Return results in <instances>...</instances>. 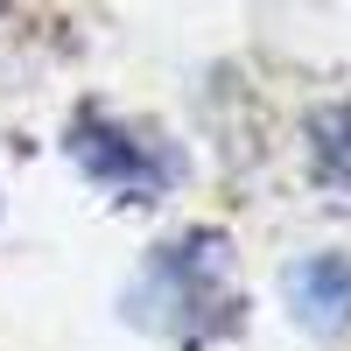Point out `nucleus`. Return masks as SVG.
Returning <instances> with one entry per match:
<instances>
[{
	"instance_id": "obj_2",
	"label": "nucleus",
	"mask_w": 351,
	"mask_h": 351,
	"mask_svg": "<svg viewBox=\"0 0 351 351\" xmlns=\"http://www.w3.org/2000/svg\"><path fill=\"white\" fill-rule=\"evenodd\" d=\"M288 302L309 330H351V260L344 253H309L302 267H288Z\"/></svg>"
},
{
	"instance_id": "obj_1",
	"label": "nucleus",
	"mask_w": 351,
	"mask_h": 351,
	"mask_svg": "<svg viewBox=\"0 0 351 351\" xmlns=\"http://www.w3.org/2000/svg\"><path fill=\"white\" fill-rule=\"evenodd\" d=\"M77 162L92 169L99 183H112V190H155V183L176 176V162L155 148V141H141L127 127H99V120L77 127Z\"/></svg>"
},
{
	"instance_id": "obj_3",
	"label": "nucleus",
	"mask_w": 351,
	"mask_h": 351,
	"mask_svg": "<svg viewBox=\"0 0 351 351\" xmlns=\"http://www.w3.org/2000/svg\"><path fill=\"white\" fill-rule=\"evenodd\" d=\"M316 155H324L330 176H344V183H351V106L316 112Z\"/></svg>"
}]
</instances>
